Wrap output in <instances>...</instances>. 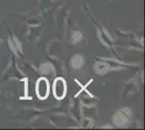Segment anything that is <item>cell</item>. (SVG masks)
I'll use <instances>...</instances> for the list:
<instances>
[{"label": "cell", "instance_id": "cell-3", "mask_svg": "<svg viewBox=\"0 0 145 130\" xmlns=\"http://www.w3.org/2000/svg\"><path fill=\"white\" fill-rule=\"evenodd\" d=\"M129 116H130L129 111H128L127 108H123V110H120V111L116 114V116L114 117V122H115L116 125L122 126V125L127 124Z\"/></svg>", "mask_w": 145, "mask_h": 130}, {"label": "cell", "instance_id": "cell-2", "mask_svg": "<svg viewBox=\"0 0 145 130\" xmlns=\"http://www.w3.org/2000/svg\"><path fill=\"white\" fill-rule=\"evenodd\" d=\"M52 91H53V95L57 100L64 99L67 93V85L65 79L62 77L55 78L53 81V86H52Z\"/></svg>", "mask_w": 145, "mask_h": 130}, {"label": "cell", "instance_id": "cell-1", "mask_svg": "<svg viewBox=\"0 0 145 130\" xmlns=\"http://www.w3.org/2000/svg\"><path fill=\"white\" fill-rule=\"evenodd\" d=\"M36 95L38 99L46 100L49 97L50 93V84H49V79L46 77H40L38 78L36 81Z\"/></svg>", "mask_w": 145, "mask_h": 130}, {"label": "cell", "instance_id": "cell-4", "mask_svg": "<svg viewBox=\"0 0 145 130\" xmlns=\"http://www.w3.org/2000/svg\"><path fill=\"white\" fill-rule=\"evenodd\" d=\"M72 67L76 68V69L81 68L82 65H84V57L80 56H75L72 60Z\"/></svg>", "mask_w": 145, "mask_h": 130}, {"label": "cell", "instance_id": "cell-5", "mask_svg": "<svg viewBox=\"0 0 145 130\" xmlns=\"http://www.w3.org/2000/svg\"><path fill=\"white\" fill-rule=\"evenodd\" d=\"M82 34L80 33V31H75L74 34H72V42L74 43H78L79 41H81L82 40Z\"/></svg>", "mask_w": 145, "mask_h": 130}]
</instances>
